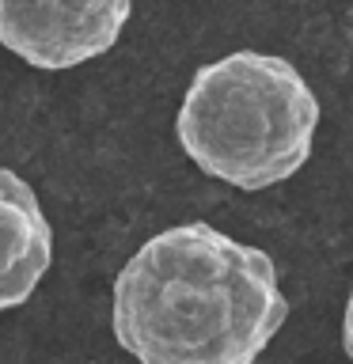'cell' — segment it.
I'll return each mask as SVG.
<instances>
[{"label": "cell", "instance_id": "2", "mask_svg": "<svg viewBox=\"0 0 353 364\" xmlns=\"http://www.w3.org/2000/svg\"><path fill=\"white\" fill-rule=\"evenodd\" d=\"M319 99L278 53L236 50L194 73L175 136L190 164L236 190H270L307 164Z\"/></svg>", "mask_w": 353, "mask_h": 364}, {"label": "cell", "instance_id": "1", "mask_svg": "<svg viewBox=\"0 0 353 364\" xmlns=\"http://www.w3.org/2000/svg\"><path fill=\"white\" fill-rule=\"evenodd\" d=\"M285 318L273 258L201 220L144 239L114 277V338L137 364H255Z\"/></svg>", "mask_w": 353, "mask_h": 364}, {"label": "cell", "instance_id": "4", "mask_svg": "<svg viewBox=\"0 0 353 364\" xmlns=\"http://www.w3.org/2000/svg\"><path fill=\"white\" fill-rule=\"evenodd\" d=\"M53 266V228L38 193L11 167H0V311L34 296Z\"/></svg>", "mask_w": 353, "mask_h": 364}, {"label": "cell", "instance_id": "3", "mask_svg": "<svg viewBox=\"0 0 353 364\" xmlns=\"http://www.w3.org/2000/svg\"><path fill=\"white\" fill-rule=\"evenodd\" d=\"M133 0H0V46L42 73L76 68L114 50Z\"/></svg>", "mask_w": 353, "mask_h": 364}, {"label": "cell", "instance_id": "5", "mask_svg": "<svg viewBox=\"0 0 353 364\" xmlns=\"http://www.w3.org/2000/svg\"><path fill=\"white\" fill-rule=\"evenodd\" d=\"M342 349L353 364V289H349V300H346V315H342Z\"/></svg>", "mask_w": 353, "mask_h": 364}]
</instances>
